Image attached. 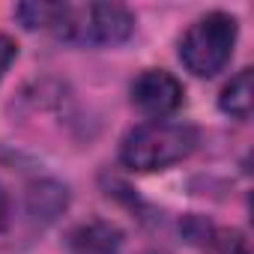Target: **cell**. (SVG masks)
I'll use <instances>...</instances> for the list:
<instances>
[{
    "label": "cell",
    "instance_id": "cell-5",
    "mask_svg": "<svg viewBox=\"0 0 254 254\" xmlns=\"http://www.w3.org/2000/svg\"><path fill=\"white\" fill-rule=\"evenodd\" d=\"M72 254H120L123 248V233L108 224V221H84L69 230L66 236Z\"/></svg>",
    "mask_w": 254,
    "mask_h": 254
},
{
    "label": "cell",
    "instance_id": "cell-6",
    "mask_svg": "<svg viewBox=\"0 0 254 254\" xmlns=\"http://www.w3.org/2000/svg\"><path fill=\"white\" fill-rule=\"evenodd\" d=\"M221 111L236 117V120H248L251 117V105H254V72L242 69L236 78H230V84L221 90L218 99Z\"/></svg>",
    "mask_w": 254,
    "mask_h": 254
},
{
    "label": "cell",
    "instance_id": "cell-4",
    "mask_svg": "<svg viewBox=\"0 0 254 254\" xmlns=\"http://www.w3.org/2000/svg\"><path fill=\"white\" fill-rule=\"evenodd\" d=\"M132 102L147 117H168L183 105V84L165 69H147L132 84Z\"/></svg>",
    "mask_w": 254,
    "mask_h": 254
},
{
    "label": "cell",
    "instance_id": "cell-1",
    "mask_svg": "<svg viewBox=\"0 0 254 254\" xmlns=\"http://www.w3.org/2000/svg\"><path fill=\"white\" fill-rule=\"evenodd\" d=\"M45 30L75 45H120L132 36L135 15L120 3H51Z\"/></svg>",
    "mask_w": 254,
    "mask_h": 254
},
{
    "label": "cell",
    "instance_id": "cell-8",
    "mask_svg": "<svg viewBox=\"0 0 254 254\" xmlns=\"http://www.w3.org/2000/svg\"><path fill=\"white\" fill-rule=\"evenodd\" d=\"M218 254H251L248 248V239L239 233V230H227V233H218Z\"/></svg>",
    "mask_w": 254,
    "mask_h": 254
},
{
    "label": "cell",
    "instance_id": "cell-7",
    "mask_svg": "<svg viewBox=\"0 0 254 254\" xmlns=\"http://www.w3.org/2000/svg\"><path fill=\"white\" fill-rule=\"evenodd\" d=\"M66 206V191L54 183H42L30 191V212L39 218H54L60 209Z\"/></svg>",
    "mask_w": 254,
    "mask_h": 254
},
{
    "label": "cell",
    "instance_id": "cell-2",
    "mask_svg": "<svg viewBox=\"0 0 254 254\" xmlns=\"http://www.w3.org/2000/svg\"><path fill=\"white\" fill-rule=\"evenodd\" d=\"M197 147V132L186 123H144L126 135L120 159L132 171H162L183 162Z\"/></svg>",
    "mask_w": 254,
    "mask_h": 254
},
{
    "label": "cell",
    "instance_id": "cell-3",
    "mask_svg": "<svg viewBox=\"0 0 254 254\" xmlns=\"http://www.w3.org/2000/svg\"><path fill=\"white\" fill-rule=\"evenodd\" d=\"M233 45H236V18L224 12H209L186 30L180 42V60L191 75L212 78L227 66Z\"/></svg>",
    "mask_w": 254,
    "mask_h": 254
},
{
    "label": "cell",
    "instance_id": "cell-10",
    "mask_svg": "<svg viewBox=\"0 0 254 254\" xmlns=\"http://www.w3.org/2000/svg\"><path fill=\"white\" fill-rule=\"evenodd\" d=\"M6 224H9V194H6L3 186H0V230Z\"/></svg>",
    "mask_w": 254,
    "mask_h": 254
},
{
    "label": "cell",
    "instance_id": "cell-9",
    "mask_svg": "<svg viewBox=\"0 0 254 254\" xmlns=\"http://www.w3.org/2000/svg\"><path fill=\"white\" fill-rule=\"evenodd\" d=\"M15 54H18L15 42H12L6 33H0V78H3V72H6V69H9V63L15 60Z\"/></svg>",
    "mask_w": 254,
    "mask_h": 254
}]
</instances>
